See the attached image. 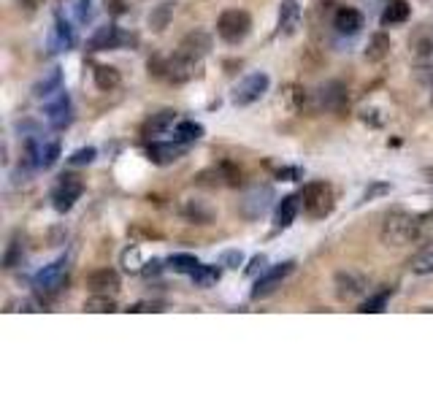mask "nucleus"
<instances>
[{
	"label": "nucleus",
	"mask_w": 433,
	"mask_h": 406,
	"mask_svg": "<svg viewBox=\"0 0 433 406\" xmlns=\"http://www.w3.org/2000/svg\"><path fill=\"white\" fill-rule=\"evenodd\" d=\"M282 103H285L288 111H301L304 103H306V92H304V87H298V84H288V87L282 90Z\"/></svg>",
	"instance_id": "nucleus-28"
},
{
	"label": "nucleus",
	"mask_w": 433,
	"mask_h": 406,
	"mask_svg": "<svg viewBox=\"0 0 433 406\" xmlns=\"http://www.w3.org/2000/svg\"><path fill=\"white\" fill-rule=\"evenodd\" d=\"M173 139L179 144H195V141H201L204 139V125H198V122H192V120H185V122H179L176 125V130H173Z\"/></svg>",
	"instance_id": "nucleus-22"
},
{
	"label": "nucleus",
	"mask_w": 433,
	"mask_h": 406,
	"mask_svg": "<svg viewBox=\"0 0 433 406\" xmlns=\"http://www.w3.org/2000/svg\"><path fill=\"white\" fill-rule=\"evenodd\" d=\"M146 271V276H152V274H160V260H152L149 263V268H144Z\"/></svg>",
	"instance_id": "nucleus-45"
},
{
	"label": "nucleus",
	"mask_w": 433,
	"mask_h": 406,
	"mask_svg": "<svg viewBox=\"0 0 433 406\" xmlns=\"http://www.w3.org/2000/svg\"><path fill=\"white\" fill-rule=\"evenodd\" d=\"M425 179H428V182H433V168H425Z\"/></svg>",
	"instance_id": "nucleus-46"
},
{
	"label": "nucleus",
	"mask_w": 433,
	"mask_h": 406,
	"mask_svg": "<svg viewBox=\"0 0 433 406\" xmlns=\"http://www.w3.org/2000/svg\"><path fill=\"white\" fill-rule=\"evenodd\" d=\"M344 101H347V90H344L341 81H330V84L322 87V103H325V108L339 111L344 106Z\"/></svg>",
	"instance_id": "nucleus-23"
},
{
	"label": "nucleus",
	"mask_w": 433,
	"mask_h": 406,
	"mask_svg": "<svg viewBox=\"0 0 433 406\" xmlns=\"http://www.w3.org/2000/svg\"><path fill=\"white\" fill-rule=\"evenodd\" d=\"M192 282L198 287H214L220 282V268L217 265H201L195 274H192Z\"/></svg>",
	"instance_id": "nucleus-32"
},
{
	"label": "nucleus",
	"mask_w": 433,
	"mask_h": 406,
	"mask_svg": "<svg viewBox=\"0 0 433 406\" xmlns=\"http://www.w3.org/2000/svg\"><path fill=\"white\" fill-rule=\"evenodd\" d=\"M412 52L417 60H433V38H417L412 43Z\"/></svg>",
	"instance_id": "nucleus-36"
},
{
	"label": "nucleus",
	"mask_w": 433,
	"mask_h": 406,
	"mask_svg": "<svg viewBox=\"0 0 433 406\" xmlns=\"http://www.w3.org/2000/svg\"><path fill=\"white\" fill-rule=\"evenodd\" d=\"M106 8H108L111 14H117V17L127 11V8H125V0H106Z\"/></svg>",
	"instance_id": "nucleus-42"
},
{
	"label": "nucleus",
	"mask_w": 433,
	"mask_h": 406,
	"mask_svg": "<svg viewBox=\"0 0 433 406\" xmlns=\"http://www.w3.org/2000/svg\"><path fill=\"white\" fill-rule=\"evenodd\" d=\"M122 265H125V271H141L144 268V258H141V249L139 246H130V249H125L122 252Z\"/></svg>",
	"instance_id": "nucleus-34"
},
{
	"label": "nucleus",
	"mask_w": 433,
	"mask_h": 406,
	"mask_svg": "<svg viewBox=\"0 0 433 406\" xmlns=\"http://www.w3.org/2000/svg\"><path fill=\"white\" fill-rule=\"evenodd\" d=\"M65 282H68V260L60 258L55 263L43 265L41 271L36 274V279H33V287H36V293L43 295V298H55L62 287H65Z\"/></svg>",
	"instance_id": "nucleus-4"
},
{
	"label": "nucleus",
	"mask_w": 433,
	"mask_h": 406,
	"mask_svg": "<svg viewBox=\"0 0 433 406\" xmlns=\"http://www.w3.org/2000/svg\"><path fill=\"white\" fill-rule=\"evenodd\" d=\"M409 14H412V8H409L406 0H390L385 14H382V22L385 24H401V22L409 20Z\"/></svg>",
	"instance_id": "nucleus-25"
},
{
	"label": "nucleus",
	"mask_w": 433,
	"mask_h": 406,
	"mask_svg": "<svg viewBox=\"0 0 433 406\" xmlns=\"http://www.w3.org/2000/svg\"><path fill=\"white\" fill-rule=\"evenodd\" d=\"M252 30V17L241 8H227L217 20V36L225 43H241Z\"/></svg>",
	"instance_id": "nucleus-3"
},
{
	"label": "nucleus",
	"mask_w": 433,
	"mask_h": 406,
	"mask_svg": "<svg viewBox=\"0 0 433 406\" xmlns=\"http://www.w3.org/2000/svg\"><path fill=\"white\" fill-rule=\"evenodd\" d=\"M333 287H336V298L339 301H355V298H360V295H366V290H369V276L366 274H360V271H339L336 276H333Z\"/></svg>",
	"instance_id": "nucleus-7"
},
{
	"label": "nucleus",
	"mask_w": 433,
	"mask_h": 406,
	"mask_svg": "<svg viewBox=\"0 0 433 406\" xmlns=\"http://www.w3.org/2000/svg\"><path fill=\"white\" fill-rule=\"evenodd\" d=\"M298 206H301V198L298 195H285L279 206H276V227H290L298 217Z\"/></svg>",
	"instance_id": "nucleus-17"
},
{
	"label": "nucleus",
	"mask_w": 433,
	"mask_h": 406,
	"mask_svg": "<svg viewBox=\"0 0 433 406\" xmlns=\"http://www.w3.org/2000/svg\"><path fill=\"white\" fill-rule=\"evenodd\" d=\"M27 158L36 168H52L57 158H60V141H41V139H33L27 144Z\"/></svg>",
	"instance_id": "nucleus-9"
},
{
	"label": "nucleus",
	"mask_w": 433,
	"mask_h": 406,
	"mask_svg": "<svg viewBox=\"0 0 433 406\" xmlns=\"http://www.w3.org/2000/svg\"><path fill=\"white\" fill-rule=\"evenodd\" d=\"M24 260V241L22 236H11V241L6 246V255H3V268H17Z\"/></svg>",
	"instance_id": "nucleus-27"
},
{
	"label": "nucleus",
	"mask_w": 433,
	"mask_h": 406,
	"mask_svg": "<svg viewBox=\"0 0 433 406\" xmlns=\"http://www.w3.org/2000/svg\"><path fill=\"white\" fill-rule=\"evenodd\" d=\"M20 8H24V11H38L43 6V0H14Z\"/></svg>",
	"instance_id": "nucleus-43"
},
{
	"label": "nucleus",
	"mask_w": 433,
	"mask_h": 406,
	"mask_svg": "<svg viewBox=\"0 0 433 406\" xmlns=\"http://www.w3.org/2000/svg\"><path fill=\"white\" fill-rule=\"evenodd\" d=\"M71 43H73V30H71V24L57 20L55 22V30H52V38H49L52 52H62V49H68Z\"/></svg>",
	"instance_id": "nucleus-24"
},
{
	"label": "nucleus",
	"mask_w": 433,
	"mask_h": 406,
	"mask_svg": "<svg viewBox=\"0 0 433 406\" xmlns=\"http://www.w3.org/2000/svg\"><path fill=\"white\" fill-rule=\"evenodd\" d=\"M409 268H412V274H417V276H428V274H433V249L417 252L412 260H409Z\"/></svg>",
	"instance_id": "nucleus-31"
},
{
	"label": "nucleus",
	"mask_w": 433,
	"mask_h": 406,
	"mask_svg": "<svg viewBox=\"0 0 433 406\" xmlns=\"http://www.w3.org/2000/svg\"><path fill=\"white\" fill-rule=\"evenodd\" d=\"M263 265H266V258H263V255H255L252 263H249V268H247V274L249 276H255L257 271H263Z\"/></svg>",
	"instance_id": "nucleus-41"
},
{
	"label": "nucleus",
	"mask_w": 433,
	"mask_h": 406,
	"mask_svg": "<svg viewBox=\"0 0 433 406\" xmlns=\"http://www.w3.org/2000/svg\"><path fill=\"white\" fill-rule=\"evenodd\" d=\"M84 192V182L76 176V174H62L57 184H55V190H52V206L65 214V211H71L73 209V203L82 198Z\"/></svg>",
	"instance_id": "nucleus-6"
},
{
	"label": "nucleus",
	"mask_w": 433,
	"mask_h": 406,
	"mask_svg": "<svg viewBox=\"0 0 433 406\" xmlns=\"http://www.w3.org/2000/svg\"><path fill=\"white\" fill-rule=\"evenodd\" d=\"M168 268H173L176 274H195L198 268H201V263H198V258L195 255H187V252H176V255H171L168 258Z\"/></svg>",
	"instance_id": "nucleus-26"
},
{
	"label": "nucleus",
	"mask_w": 433,
	"mask_h": 406,
	"mask_svg": "<svg viewBox=\"0 0 433 406\" xmlns=\"http://www.w3.org/2000/svg\"><path fill=\"white\" fill-rule=\"evenodd\" d=\"M122 41H125V36L120 33V27H114V24H104V27H98V30L90 36V41H87V49H90V52L117 49Z\"/></svg>",
	"instance_id": "nucleus-13"
},
{
	"label": "nucleus",
	"mask_w": 433,
	"mask_h": 406,
	"mask_svg": "<svg viewBox=\"0 0 433 406\" xmlns=\"http://www.w3.org/2000/svg\"><path fill=\"white\" fill-rule=\"evenodd\" d=\"M92 76H95V87H98V90H104V92H108V90H117V87H120V81H122L120 71H117L114 65H95Z\"/></svg>",
	"instance_id": "nucleus-19"
},
{
	"label": "nucleus",
	"mask_w": 433,
	"mask_h": 406,
	"mask_svg": "<svg viewBox=\"0 0 433 406\" xmlns=\"http://www.w3.org/2000/svg\"><path fill=\"white\" fill-rule=\"evenodd\" d=\"M388 301H390V290H382L376 295H369V301H363V306L357 312H363V314H379V312H385Z\"/></svg>",
	"instance_id": "nucleus-33"
},
{
	"label": "nucleus",
	"mask_w": 433,
	"mask_h": 406,
	"mask_svg": "<svg viewBox=\"0 0 433 406\" xmlns=\"http://www.w3.org/2000/svg\"><path fill=\"white\" fill-rule=\"evenodd\" d=\"M269 84H271L269 74H263V71H255V74L244 76V79L233 87V92H230V101H233V106H252V103L260 101V98L269 92Z\"/></svg>",
	"instance_id": "nucleus-5"
},
{
	"label": "nucleus",
	"mask_w": 433,
	"mask_h": 406,
	"mask_svg": "<svg viewBox=\"0 0 433 406\" xmlns=\"http://www.w3.org/2000/svg\"><path fill=\"white\" fill-rule=\"evenodd\" d=\"M46 114H49V125H52L55 130H65V127L73 122V106H71V98L60 90L57 101L49 103Z\"/></svg>",
	"instance_id": "nucleus-14"
},
{
	"label": "nucleus",
	"mask_w": 433,
	"mask_h": 406,
	"mask_svg": "<svg viewBox=\"0 0 433 406\" xmlns=\"http://www.w3.org/2000/svg\"><path fill=\"white\" fill-rule=\"evenodd\" d=\"M333 27H336L341 36H355V33H360V27H363V14L344 6V8H339V11L333 14Z\"/></svg>",
	"instance_id": "nucleus-16"
},
{
	"label": "nucleus",
	"mask_w": 433,
	"mask_h": 406,
	"mask_svg": "<svg viewBox=\"0 0 433 406\" xmlns=\"http://www.w3.org/2000/svg\"><path fill=\"white\" fill-rule=\"evenodd\" d=\"M390 55V36L388 33H374L369 43H366V60L382 62Z\"/></svg>",
	"instance_id": "nucleus-18"
},
{
	"label": "nucleus",
	"mask_w": 433,
	"mask_h": 406,
	"mask_svg": "<svg viewBox=\"0 0 433 406\" xmlns=\"http://www.w3.org/2000/svg\"><path fill=\"white\" fill-rule=\"evenodd\" d=\"M84 312H92V314H111V312H117V304H114V298H108V295L92 293V295L84 301Z\"/></svg>",
	"instance_id": "nucleus-29"
},
{
	"label": "nucleus",
	"mask_w": 433,
	"mask_h": 406,
	"mask_svg": "<svg viewBox=\"0 0 433 406\" xmlns=\"http://www.w3.org/2000/svg\"><path fill=\"white\" fill-rule=\"evenodd\" d=\"M60 84H62L60 68H52V71H46V76H41V79L36 81L33 95H36V98H49L52 92H60Z\"/></svg>",
	"instance_id": "nucleus-20"
},
{
	"label": "nucleus",
	"mask_w": 433,
	"mask_h": 406,
	"mask_svg": "<svg viewBox=\"0 0 433 406\" xmlns=\"http://www.w3.org/2000/svg\"><path fill=\"white\" fill-rule=\"evenodd\" d=\"M182 214H185L190 223H195V225L211 223V209H206L204 203H198V201H187L185 209H182Z\"/></svg>",
	"instance_id": "nucleus-30"
},
{
	"label": "nucleus",
	"mask_w": 433,
	"mask_h": 406,
	"mask_svg": "<svg viewBox=\"0 0 433 406\" xmlns=\"http://www.w3.org/2000/svg\"><path fill=\"white\" fill-rule=\"evenodd\" d=\"M92 160H95V149H92V146H84V149H76V152L68 158V165L79 168V165H90Z\"/></svg>",
	"instance_id": "nucleus-37"
},
{
	"label": "nucleus",
	"mask_w": 433,
	"mask_h": 406,
	"mask_svg": "<svg viewBox=\"0 0 433 406\" xmlns=\"http://www.w3.org/2000/svg\"><path fill=\"white\" fill-rule=\"evenodd\" d=\"M298 27H301L298 0H282V6H279V36H295Z\"/></svg>",
	"instance_id": "nucleus-15"
},
{
	"label": "nucleus",
	"mask_w": 433,
	"mask_h": 406,
	"mask_svg": "<svg viewBox=\"0 0 433 406\" xmlns=\"http://www.w3.org/2000/svg\"><path fill=\"white\" fill-rule=\"evenodd\" d=\"M295 271V263L292 260H285V263L274 265V268H269L257 282H255V290H252V298H266V295H271L279 284L288 279L290 274Z\"/></svg>",
	"instance_id": "nucleus-8"
},
{
	"label": "nucleus",
	"mask_w": 433,
	"mask_h": 406,
	"mask_svg": "<svg viewBox=\"0 0 433 406\" xmlns=\"http://www.w3.org/2000/svg\"><path fill=\"white\" fill-rule=\"evenodd\" d=\"M241 260H244V258H241V252H227L225 255V263H230V268H239Z\"/></svg>",
	"instance_id": "nucleus-44"
},
{
	"label": "nucleus",
	"mask_w": 433,
	"mask_h": 406,
	"mask_svg": "<svg viewBox=\"0 0 433 406\" xmlns=\"http://www.w3.org/2000/svg\"><path fill=\"white\" fill-rule=\"evenodd\" d=\"M171 14H173V3H163V6L149 17V24H152L155 30H163L165 24H168V20H171Z\"/></svg>",
	"instance_id": "nucleus-35"
},
{
	"label": "nucleus",
	"mask_w": 433,
	"mask_h": 406,
	"mask_svg": "<svg viewBox=\"0 0 433 406\" xmlns=\"http://www.w3.org/2000/svg\"><path fill=\"white\" fill-rule=\"evenodd\" d=\"M385 192H390V184L376 182V184H371V187L366 190V195H363V201H374L376 195H385Z\"/></svg>",
	"instance_id": "nucleus-38"
},
{
	"label": "nucleus",
	"mask_w": 433,
	"mask_h": 406,
	"mask_svg": "<svg viewBox=\"0 0 433 406\" xmlns=\"http://www.w3.org/2000/svg\"><path fill=\"white\" fill-rule=\"evenodd\" d=\"M382 241L388 246H406L423 239V217L420 214H409V211H390L382 223L379 230Z\"/></svg>",
	"instance_id": "nucleus-1"
},
{
	"label": "nucleus",
	"mask_w": 433,
	"mask_h": 406,
	"mask_svg": "<svg viewBox=\"0 0 433 406\" xmlns=\"http://www.w3.org/2000/svg\"><path fill=\"white\" fill-rule=\"evenodd\" d=\"M176 52L185 55V57H190V60L204 62V57L211 52V38H208L204 30H192V33H187L185 38L179 41Z\"/></svg>",
	"instance_id": "nucleus-10"
},
{
	"label": "nucleus",
	"mask_w": 433,
	"mask_h": 406,
	"mask_svg": "<svg viewBox=\"0 0 433 406\" xmlns=\"http://www.w3.org/2000/svg\"><path fill=\"white\" fill-rule=\"evenodd\" d=\"M276 174H279V179H288V182H295V179H301V174H304V171H301V168H279Z\"/></svg>",
	"instance_id": "nucleus-40"
},
{
	"label": "nucleus",
	"mask_w": 433,
	"mask_h": 406,
	"mask_svg": "<svg viewBox=\"0 0 433 406\" xmlns=\"http://www.w3.org/2000/svg\"><path fill=\"white\" fill-rule=\"evenodd\" d=\"M301 201H304V211L311 220H325L336 206V195L328 182H309L301 192Z\"/></svg>",
	"instance_id": "nucleus-2"
},
{
	"label": "nucleus",
	"mask_w": 433,
	"mask_h": 406,
	"mask_svg": "<svg viewBox=\"0 0 433 406\" xmlns=\"http://www.w3.org/2000/svg\"><path fill=\"white\" fill-rule=\"evenodd\" d=\"M187 144H179L173 139V144H149L146 146V155H149V160L155 162V165H171V162H176L182 155H185Z\"/></svg>",
	"instance_id": "nucleus-12"
},
{
	"label": "nucleus",
	"mask_w": 433,
	"mask_h": 406,
	"mask_svg": "<svg viewBox=\"0 0 433 406\" xmlns=\"http://www.w3.org/2000/svg\"><path fill=\"white\" fill-rule=\"evenodd\" d=\"M173 122H176V111L163 108V111L152 114V120L144 125V136H160V133H165L168 127H173Z\"/></svg>",
	"instance_id": "nucleus-21"
},
{
	"label": "nucleus",
	"mask_w": 433,
	"mask_h": 406,
	"mask_svg": "<svg viewBox=\"0 0 433 406\" xmlns=\"http://www.w3.org/2000/svg\"><path fill=\"white\" fill-rule=\"evenodd\" d=\"M87 290L90 293H98V295H108V293H117L120 290V274L114 268H98L87 276Z\"/></svg>",
	"instance_id": "nucleus-11"
},
{
	"label": "nucleus",
	"mask_w": 433,
	"mask_h": 406,
	"mask_svg": "<svg viewBox=\"0 0 433 406\" xmlns=\"http://www.w3.org/2000/svg\"><path fill=\"white\" fill-rule=\"evenodd\" d=\"M95 11H92V3L90 0H79V20L82 22H92Z\"/></svg>",
	"instance_id": "nucleus-39"
}]
</instances>
